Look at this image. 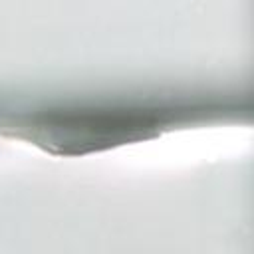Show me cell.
Listing matches in <instances>:
<instances>
[{
  "mask_svg": "<svg viewBox=\"0 0 254 254\" xmlns=\"http://www.w3.org/2000/svg\"><path fill=\"white\" fill-rule=\"evenodd\" d=\"M155 127L149 115L121 113H85V115H56L44 117L38 123L26 125L30 139L56 153H85L117 143L145 139Z\"/></svg>",
  "mask_w": 254,
  "mask_h": 254,
  "instance_id": "6da1fadb",
  "label": "cell"
}]
</instances>
